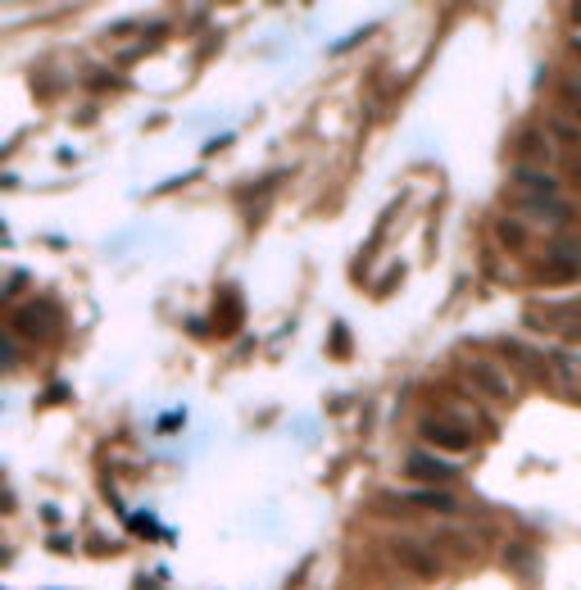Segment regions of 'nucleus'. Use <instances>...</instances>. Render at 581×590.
<instances>
[{
	"mask_svg": "<svg viewBox=\"0 0 581 590\" xmlns=\"http://www.w3.org/2000/svg\"><path fill=\"white\" fill-rule=\"evenodd\" d=\"M14 332L23 341H50L60 332V305L55 300H28V305L14 309Z\"/></svg>",
	"mask_w": 581,
	"mask_h": 590,
	"instance_id": "nucleus-1",
	"label": "nucleus"
},
{
	"mask_svg": "<svg viewBox=\"0 0 581 590\" xmlns=\"http://www.w3.org/2000/svg\"><path fill=\"white\" fill-rule=\"evenodd\" d=\"M513 191H518V196H532V200H559V177L536 168V164H518L513 168Z\"/></svg>",
	"mask_w": 581,
	"mask_h": 590,
	"instance_id": "nucleus-2",
	"label": "nucleus"
},
{
	"mask_svg": "<svg viewBox=\"0 0 581 590\" xmlns=\"http://www.w3.org/2000/svg\"><path fill=\"white\" fill-rule=\"evenodd\" d=\"M423 441L432 445V450H445V454L473 450V436L459 432L454 423H441V418H423Z\"/></svg>",
	"mask_w": 581,
	"mask_h": 590,
	"instance_id": "nucleus-3",
	"label": "nucleus"
},
{
	"mask_svg": "<svg viewBox=\"0 0 581 590\" xmlns=\"http://www.w3.org/2000/svg\"><path fill=\"white\" fill-rule=\"evenodd\" d=\"M468 377H473L486 395H495V400H509V395H513V377L500 373L491 359H468Z\"/></svg>",
	"mask_w": 581,
	"mask_h": 590,
	"instance_id": "nucleus-4",
	"label": "nucleus"
},
{
	"mask_svg": "<svg viewBox=\"0 0 581 590\" xmlns=\"http://www.w3.org/2000/svg\"><path fill=\"white\" fill-rule=\"evenodd\" d=\"M404 468H409V477H418V482H450L454 477V463H445L441 454H423V450H414L409 454V463H404Z\"/></svg>",
	"mask_w": 581,
	"mask_h": 590,
	"instance_id": "nucleus-5",
	"label": "nucleus"
},
{
	"mask_svg": "<svg viewBox=\"0 0 581 590\" xmlns=\"http://www.w3.org/2000/svg\"><path fill=\"white\" fill-rule=\"evenodd\" d=\"M518 205L527 209L532 218L550 223V227H559V223H568V218H572V209L563 205V200H532V196H518Z\"/></svg>",
	"mask_w": 581,
	"mask_h": 590,
	"instance_id": "nucleus-6",
	"label": "nucleus"
},
{
	"mask_svg": "<svg viewBox=\"0 0 581 590\" xmlns=\"http://www.w3.org/2000/svg\"><path fill=\"white\" fill-rule=\"evenodd\" d=\"M550 264L559 273H577L581 268V241H554L550 246Z\"/></svg>",
	"mask_w": 581,
	"mask_h": 590,
	"instance_id": "nucleus-7",
	"label": "nucleus"
},
{
	"mask_svg": "<svg viewBox=\"0 0 581 590\" xmlns=\"http://www.w3.org/2000/svg\"><path fill=\"white\" fill-rule=\"evenodd\" d=\"M395 554H400V559L409 563L418 577H436V559H432V554H423L418 545H395Z\"/></svg>",
	"mask_w": 581,
	"mask_h": 590,
	"instance_id": "nucleus-8",
	"label": "nucleus"
},
{
	"mask_svg": "<svg viewBox=\"0 0 581 590\" xmlns=\"http://www.w3.org/2000/svg\"><path fill=\"white\" fill-rule=\"evenodd\" d=\"M404 500H414V504H423V509H441V513H454V495L450 491H414V495H404Z\"/></svg>",
	"mask_w": 581,
	"mask_h": 590,
	"instance_id": "nucleus-9",
	"label": "nucleus"
},
{
	"mask_svg": "<svg viewBox=\"0 0 581 590\" xmlns=\"http://www.w3.org/2000/svg\"><path fill=\"white\" fill-rule=\"evenodd\" d=\"M518 155L522 159H541V164H545V159H550V141H541L536 132H522V137H518Z\"/></svg>",
	"mask_w": 581,
	"mask_h": 590,
	"instance_id": "nucleus-10",
	"label": "nucleus"
},
{
	"mask_svg": "<svg viewBox=\"0 0 581 590\" xmlns=\"http://www.w3.org/2000/svg\"><path fill=\"white\" fill-rule=\"evenodd\" d=\"M545 128H550V132H559V137H563V141H572V146L581 141V128H577V123H568L563 114H550V118H545Z\"/></svg>",
	"mask_w": 581,
	"mask_h": 590,
	"instance_id": "nucleus-11",
	"label": "nucleus"
},
{
	"mask_svg": "<svg viewBox=\"0 0 581 590\" xmlns=\"http://www.w3.org/2000/svg\"><path fill=\"white\" fill-rule=\"evenodd\" d=\"M14 364H19V345H14V336L0 332V373H10Z\"/></svg>",
	"mask_w": 581,
	"mask_h": 590,
	"instance_id": "nucleus-12",
	"label": "nucleus"
},
{
	"mask_svg": "<svg viewBox=\"0 0 581 590\" xmlns=\"http://www.w3.org/2000/svg\"><path fill=\"white\" fill-rule=\"evenodd\" d=\"M495 232H500L504 246H522V223H509V218H504V223L495 227Z\"/></svg>",
	"mask_w": 581,
	"mask_h": 590,
	"instance_id": "nucleus-13",
	"label": "nucleus"
},
{
	"mask_svg": "<svg viewBox=\"0 0 581 590\" xmlns=\"http://www.w3.org/2000/svg\"><path fill=\"white\" fill-rule=\"evenodd\" d=\"M559 96L568 100V109L581 118V87H572V82H563V87H559Z\"/></svg>",
	"mask_w": 581,
	"mask_h": 590,
	"instance_id": "nucleus-14",
	"label": "nucleus"
},
{
	"mask_svg": "<svg viewBox=\"0 0 581 590\" xmlns=\"http://www.w3.org/2000/svg\"><path fill=\"white\" fill-rule=\"evenodd\" d=\"M332 350H336V359H345V350H350V336H345V327H341V323L332 327Z\"/></svg>",
	"mask_w": 581,
	"mask_h": 590,
	"instance_id": "nucleus-15",
	"label": "nucleus"
},
{
	"mask_svg": "<svg viewBox=\"0 0 581 590\" xmlns=\"http://www.w3.org/2000/svg\"><path fill=\"white\" fill-rule=\"evenodd\" d=\"M572 19H577V23H581V5H572Z\"/></svg>",
	"mask_w": 581,
	"mask_h": 590,
	"instance_id": "nucleus-16",
	"label": "nucleus"
},
{
	"mask_svg": "<svg viewBox=\"0 0 581 590\" xmlns=\"http://www.w3.org/2000/svg\"><path fill=\"white\" fill-rule=\"evenodd\" d=\"M572 50H581V37H572Z\"/></svg>",
	"mask_w": 581,
	"mask_h": 590,
	"instance_id": "nucleus-17",
	"label": "nucleus"
}]
</instances>
